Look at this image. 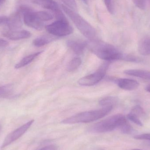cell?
<instances>
[{"instance_id": "cell-2", "label": "cell", "mask_w": 150, "mask_h": 150, "mask_svg": "<svg viewBox=\"0 0 150 150\" xmlns=\"http://www.w3.org/2000/svg\"><path fill=\"white\" fill-rule=\"evenodd\" d=\"M113 108V106L105 107L98 110L82 112L65 119L62 121V123L70 124L95 121L107 115Z\"/></svg>"}, {"instance_id": "cell-4", "label": "cell", "mask_w": 150, "mask_h": 150, "mask_svg": "<svg viewBox=\"0 0 150 150\" xmlns=\"http://www.w3.org/2000/svg\"><path fill=\"white\" fill-rule=\"evenodd\" d=\"M128 121L123 115L116 114L96 123L91 128L95 133H103L111 132L115 129H120Z\"/></svg>"}, {"instance_id": "cell-32", "label": "cell", "mask_w": 150, "mask_h": 150, "mask_svg": "<svg viewBox=\"0 0 150 150\" xmlns=\"http://www.w3.org/2000/svg\"><path fill=\"white\" fill-rule=\"evenodd\" d=\"M84 2L86 4L87 3V0H83Z\"/></svg>"}, {"instance_id": "cell-13", "label": "cell", "mask_w": 150, "mask_h": 150, "mask_svg": "<svg viewBox=\"0 0 150 150\" xmlns=\"http://www.w3.org/2000/svg\"><path fill=\"white\" fill-rule=\"evenodd\" d=\"M35 4L41 6L46 9L52 11L53 13H56L61 10L58 4L53 0H32Z\"/></svg>"}, {"instance_id": "cell-5", "label": "cell", "mask_w": 150, "mask_h": 150, "mask_svg": "<svg viewBox=\"0 0 150 150\" xmlns=\"http://www.w3.org/2000/svg\"><path fill=\"white\" fill-rule=\"evenodd\" d=\"M46 30L55 37H64L72 34L74 28L68 20H58L45 26Z\"/></svg>"}, {"instance_id": "cell-15", "label": "cell", "mask_w": 150, "mask_h": 150, "mask_svg": "<svg viewBox=\"0 0 150 150\" xmlns=\"http://www.w3.org/2000/svg\"><path fill=\"white\" fill-rule=\"evenodd\" d=\"M126 74L150 80V71L139 69H127L124 71Z\"/></svg>"}, {"instance_id": "cell-9", "label": "cell", "mask_w": 150, "mask_h": 150, "mask_svg": "<svg viewBox=\"0 0 150 150\" xmlns=\"http://www.w3.org/2000/svg\"><path fill=\"white\" fill-rule=\"evenodd\" d=\"M2 34L5 38L12 40L25 39L29 38L31 36L30 33L25 30H8L3 31Z\"/></svg>"}, {"instance_id": "cell-6", "label": "cell", "mask_w": 150, "mask_h": 150, "mask_svg": "<svg viewBox=\"0 0 150 150\" xmlns=\"http://www.w3.org/2000/svg\"><path fill=\"white\" fill-rule=\"evenodd\" d=\"M109 67L108 62H105L93 74H91L79 79L78 83L83 86H91L100 82L105 76Z\"/></svg>"}, {"instance_id": "cell-27", "label": "cell", "mask_w": 150, "mask_h": 150, "mask_svg": "<svg viewBox=\"0 0 150 150\" xmlns=\"http://www.w3.org/2000/svg\"><path fill=\"white\" fill-rule=\"evenodd\" d=\"M8 21V17L5 16H0V25L3 24H7Z\"/></svg>"}, {"instance_id": "cell-35", "label": "cell", "mask_w": 150, "mask_h": 150, "mask_svg": "<svg viewBox=\"0 0 150 150\" xmlns=\"http://www.w3.org/2000/svg\"><path fill=\"white\" fill-rule=\"evenodd\" d=\"M1 124H0V130H1Z\"/></svg>"}, {"instance_id": "cell-12", "label": "cell", "mask_w": 150, "mask_h": 150, "mask_svg": "<svg viewBox=\"0 0 150 150\" xmlns=\"http://www.w3.org/2000/svg\"><path fill=\"white\" fill-rule=\"evenodd\" d=\"M67 45L75 54H82L83 53L86 47H87V42L77 40H69Z\"/></svg>"}, {"instance_id": "cell-24", "label": "cell", "mask_w": 150, "mask_h": 150, "mask_svg": "<svg viewBox=\"0 0 150 150\" xmlns=\"http://www.w3.org/2000/svg\"><path fill=\"white\" fill-rule=\"evenodd\" d=\"M137 7L140 9H145L146 6V0H132Z\"/></svg>"}, {"instance_id": "cell-18", "label": "cell", "mask_w": 150, "mask_h": 150, "mask_svg": "<svg viewBox=\"0 0 150 150\" xmlns=\"http://www.w3.org/2000/svg\"><path fill=\"white\" fill-rule=\"evenodd\" d=\"M82 63L81 59L79 57L74 58L70 61L67 67V71L69 72H73L77 69Z\"/></svg>"}, {"instance_id": "cell-28", "label": "cell", "mask_w": 150, "mask_h": 150, "mask_svg": "<svg viewBox=\"0 0 150 150\" xmlns=\"http://www.w3.org/2000/svg\"><path fill=\"white\" fill-rule=\"evenodd\" d=\"M40 150H57V148L54 145H50L46 146Z\"/></svg>"}, {"instance_id": "cell-31", "label": "cell", "mask_w": 150, "mask_h": 150, "mask_svg": "<svg viewBox=\"0 0 150 150\" xmlns=\"http://www.w3.org/2000/svg\"><path fill=\"white\" fill-rule=\"evenodd\" d=\"M5 1H6V0H0V4L4 3L5 2Z\"/></svg>"}, {"instance_id": "cell-23", "label": "cell", "mask_w": 150, "mask_h": 150, "mask_svg": "<svg viewBox=\"0 0 150 150\" xmlns=\"http://www.w3.org/2000/svg\"><path fill=\"white\" fill-rule=\"evenodd\" d=\"M131 112L133 113L139 117L144 115V113L143 109L139 105H137L134 107L131 110Z\"/></svg>"}, {"instance_id": "cell-22", "label": "cell", "mask_w": 150, "mask_h": 150, "mask_svg": "<svg viewBox=\"0 0 150 150\" xmlns=\"http://www.w3.org/2000/svg\"><path fill=\"white\" fill-rule=\"evenodd\" d=\"M69 8L73 10H76L77 9V6L75 0H61Z\"/></svg>"}, {"instance_id": "cell-14", "label": "cell", "mask_w": 150, "mask_h": 150, "mask_svg": "<svg viewBox=\"0 0 150 150\" xmlns=\"http://www.w3.org/2000/svg\"><path fill=\"white\" fill-rule=\"evenodd\" d=\"M138 50L142 55H150V37H144L140 40L138 44Z\"/></svg>"}, {"instance_id": "cell-11", "label": "cell", "mask_w": 150, "mask_h": 150, "mask_svg": "<svg viewBox=\"0 0 150 150\" xmlns=\"http://www.w3.org/2000/svg\"><path fill=\"white\" fill-rule=\"evenodd\" d=\"M7 25L8 30H19L23 25L21 15L18 11L11 14L8 17V21Z\"/></svg>"}, {"instance_id": "cell-7", "label": "cell", "mask_w": 150, "mask_h": 150, "mask_svg": "<svg viewBox=\"0 0 150 150\" xmlns=\"http://www.w3.org/2000/svg\"><path fill=\"white\" fill-rule=\"evenodd\" d=\"M34 121V120H31L9 133L4 139L2 144V149L7 147L13 142L19 139L28 130Z\"/></svg>"}, {"instance_id": "cell-16", "label": "cell", "mask_w": 150, "mask_h": 150, "mask_svg": "<svg viewBox=\"0 0 150 150\" xmlns=\"http://www.w3.org/2000/svg\"><path fill=\"white\" fill-rule=\"evenodd\" d=\"M56 39L55 36L53 35H45L35 39L33 40V45L37 47H41L47 44L51 43Z\"/></svg>"}, {"instance_id": "cell-34", "label": "cell", "mask_w": 150, "mask_h": 150, "mask_svg": "<svg viewBox=\"0 0 150 150\" xmlns=\"http://www.w3.org/2000/svg\"><path fill=\"white\" fill-rule=\"evenodd\" d=\"M148 1H149V5L150 6V0H148Z\"/></svg>"}, {"instance_id": "cell-17", "label": "cell", "mask_w": 150, "mask_h": 150, "mask_svg": "<svg viewBox=\"0 0 150 150\" xmlns=\"http://www.w3.org/2000/svg\"><path fill=\"white\" fill-rule=\"evenodd\" d=\"M43 52H38L32 54H30L26 57L23 58L19 62L16 64L15 68L16 69L21 68L25 66H27L28 64L32 62L37 57L40 55Z\"/></svg>"}, {"instance_id": "cell-1", "label": "cell", "mask_w": 150, "mask_h": 150, "mask_svg": "<svg viewBox=\"0 0 150 150\" xmlns=\"http://www.w3.org/2000/svg\"><path fill=\"white\" fill-rule=\"evenodd\" d=\"M86 42V47L100 59L108 62L123 61L125 54L112 45L96 39Z\"/></svg>"}, {"instance_id": "cell-8", "label": "cell", "mask_w": 150, "mask_h": 150, "mask_svg": "<svg viewBox=\"0 0 150 150\" xmlns=\"http://www.w3.org/2000/svg\"><path fill=\"white\" fill-rule=\"evenodd\" d=\"M23 16L24 22L27 26L38 30H41L44 28V22L36 17L33 10L25 13Z\"/></svg>"}, {"instance_id": "cell-19", "label": "cell", "mask_w": 150, "mask_h": 150, "mask_svg": "<svg viewBox=\"0 0 150 150\" xmlns=\"http://www.w3.org/2000/svg\"><path fill=\"white\" fill-rule=\"evenodd\" d=\"M34 14L36 17L40 21L44 22L52 20L53 18V16L46 11H34Z\"/></svg>"}, {"instance_id": "cell-20", "label": "cell", "mask_w": 150, "mask_h": 150, "mask_svg": "<svg viewBox=\"0 0 150 150\" xmlns=\"http://www.w3.org/2000/svg\"><path fill=\"white\" fill-rule=\"evenodd\" d=\"M117 98L114 97H107L103 98L100 100L99 104L100 105L105 107L113 106L117 103Z\"/></svg>"}, {"instance_id": "cell-29", "label": "cell", "mask_w": 150, "mask_h": 150, "mask_svg": "<svg viewBox=\"0 0 150 150\" xmlns=\"http://www.w3.org/2000/svg\"><path fill=\"white\" fill-rule=\"evenodd\" d=\"M9 43L8 41L0 38V47H5L8 45Z\"/></svg>"}, {"instance_id": "cell-30", "label": "cell", "mask_w": 150, "mask_h": 150, "mask_svg": "<svg viewBox=\"0 0 150 150\" xmlns=\"http://www.w3.org/2000/svg\"><path fill=\"white\" fill-rule=\"evenodd\" d=\"M146 90L147 91L150 93V84L147 86V87H146Z\"/></svg>"}, {"instance_id": "cell-26", "label": "cell", "mask_w": 150, "mask_h": 150, "mask_svg": "<svg viewBox=\"0 0 150 150\" xmlns=\"http://www.w3.org/2000/svg\"><path fill=\"white\" fill-rule=\"evenodd\" d=\"M137 140H148L150 141V134H143L137 135L134 137Z\"/></svg>"}, {"instance_id": "cell-33", "label": "cell", "mask_w": 150, "mask_h": 150, "mask_svg": "<svg viewBox=\"0 0 150 150\" xmlns=\"http://www.w3.org/2000/svg\"><path fill=\"white\" fill-rule=\"evenodd\" d=\"M131 150H142L139 149H132Z\"/></svg>"}, {"instance_id": "cell-10", "label": "cell", "mask_w": 150, "mask_h": 150, "mask_svg": "<svg viewBox=\"0 0 150 150\" xmlns=\"http://www.w3.org/2000/svg\"><path fill=\"white\" fill-rule=\"evenodd\" d=\"M115 82L119 87L126 91H131L136 90L140 85L139 83L137 80L131 79H119L115 80Z\"/></svg>"}, {"instance_id": "cell-21", "label": "cell", "mask_w": 150, "mask_h": 150, "mask_svg": "<svg viewBox=\"0 0 150 150\" xmlns=\"http://www.w3.org/2000/svg\"><path fill=\"white\" fill-rule=\"evenodd\" d=\"M127 118L129 120L131 121L132 122H134L135 124L138 125V126H140V127H142L143 126V124L141 121L139 117L136 115L134 114L133 113L131 112L127 115Z\"/></svg>"}, {"instance_id": "cell-25", "label": "cell", "mask_w": 150, "mask_h": 150, "mask_svg": "<svg viewBox=\"0 0 150 150\" xmlns=\"http://www.w3.org/2000/svg\"><path fill=\"white\" fill-rule=\"evenodd\" d=\"M106 7L109 13L111 14L114 13V8L112 4V0H104Z\"/></svg>"}, {"instance_id": "cell-3", "label": "cell", "mask_w": 150, "mask_h": 150, "mask_svg": "<svg viewBox=\"0 0 150 150\" xmlns=\"http://www.w3.org/2000/svg\"><path fill=\"white\" fill-rule=\"evenodd\" d=\"M62 8L84 37L89 40L96 39L97 35L96 30L89 23L79 14L67 6L62 4Z\"/></svg>"}]
</instances>
